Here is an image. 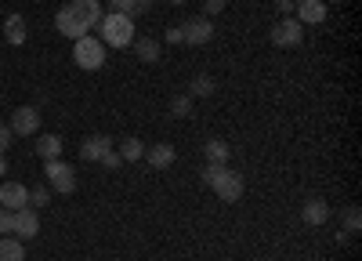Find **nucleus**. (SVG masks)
<instances>
[{
  "instance_id": "nucleus-14",
  "label": "nucleus",
  "mask_w": 362,
  "mask_h": 261,
  "mask_svg": "<svg viewBox=\"0 0 362 261\" xmlns=\"http://www.w3.org/2000/svg\"><path fill=\"white\" fill-rule=\"evenodd\" d=\"M4 40H8L11 47H22V44L29 40V25H25L22 15H8V22H4Z\"/></svg>"
},
{
  "instance_id": "nucleus-26",
  "label": "nucleus",
  "mask_w": 362,
  "mask_h": 261,
  "mask_svg": "<svg viewBox=\"0 0 362 261\" xmlns=\"http://www.w3.org/2000/svg\"><path fill=\"white\" fill-rule=\"evenodd\" d=\"M0 236H15V211L0 207Z\"/></svg>"
},
{
  "instance_id": "nucleus-15",
  "label": "nucleus",
  "mask_w": 362,
  "mask_h": 261,
  "mask_svg": "<svg viewBox=\"0 0 362 261\" xmlns=\"http://www.w3.org/2000/svg\"><path fill=\"white\" fill-rule=\"evenodd\" d=\"M145 160H148V167H156V170H167V167L174 163V145H167V141L153 145V149H145Z\"/></svg>"
},
{
  "instance_id": "nucleus-33",
  "label": "nucleus",
  "mask_w": 362,
  "mask_h": 261,
  "mask_svg": "<svg viewBox=\"0 0 362 261\" xmlns=\"http://www.w3.org/2000/svg\"><path fill=\"white\" fill-rule=\"evenodd\" d=\"M167 44H185V37H181V25H177V29H167Z\"/></svg>"
},
{
  "instance_id": "nucleus-11",
  "label": "nucleus",
  "mask_w": 362,
  "mask_h": 261,
  "mask_svg": "<svg viewBox=\"0 0 362 261\" xmlns=\"http://www.w3.org/2000/svg\"><path fill=\"white\" fill-rule=\"evenodd\" d=\"M109 153H112V138H109V134H90V138H83V145H80V156L90 160V163H102Z\"/></svg>"
},
{
  "instance_id": "nucleus-22",
  "label": "nucleus",
  "mask_w": 362,
  "mask_h": 261,
  "mask_svg": "<svg viewBox=\"0 0 362 261\" xmlns=\"http://www.w3.org/2000/svg\"><path fill=\"white\" fill-rule=\"evenodd\" d=\"M214 91H218V83H214V76H206V73H196L192 83H189V95L192 98H210Z\"/></svg>"
},
{
  "instance_id": "nucleus-27",
  "label": "nucleus",
  "mask_w": 362,
  "mask_h": 261,
  "mask_svg": "<svg viewBox=\"0 0 362 261\" xmlns=\"http://www.w3.org/2000/svg\"><path fill=\"white\" fill-rule=\"evenodd\" d=\"M344 225H348V232H358L362 228V211L358 207H348L344 211Z\"/></svg>"
},
{
  "instance_id": "nucleus-7",
  "label": "nucleus",
  "mask_w": 362,
  "mask_h": 261,
  "mask_svg": "<svg viewBox=\"0 0 362 261\" xmlns=\"http://www.w3.org/2000/svg\"><path fill=\"white\" fill-rule=\"evenodd\" d=\"M181 37H185V44H192V47L210 44L214 40V25H210V18H185L181 22Z\"/></svg>"
},
{
  "instance_id": "nucleus-13",
  "label": "nucleus",
  "mask_w": 362,
  "mask_h": 261,
  "mask_svg": "<svg viewBox=\"0 0 362 261\" xmlns=\"http://www.w3.org/2000/svg\"><path fill=\"white\" fill-rule=\"evenodd\" d=\"M69 8L80 15V22H83L87 29H95V25L102 22V15H105V11H102V0H73Z\"/></svg>"
},
{
  "instance_id": "nucleus-18",
  "label": "nucleus",
  "mask_w": 362,
  "mask_h": 261,
  "mask_svg": "<svg viewBox=\"0 0 362 261\" xmlns=\"http://www.w3.org/2000/svg\"><path fill=\"white\" fill-rule=\"evenodd\" d=\"M109 8H112L116 15L134 18V15H145L148 8H153V0H109Z\"/></svg>"
},
{
  "instance_id": "nucleus-16",
  "label": "nucleus",
  "mask_w": 362,
  "mask_h": 261,
  "mask_svg": "<svg viewBox=\"0 0 362 261\" xmlns=\"http://www.w3.org/2000/svg\"><path fill=\"white\" fill-rule=\"evenodd\" d=\"M131 44H134V51H138L141 62H148V66L160 62V40H156V37H134Z\"/></svg>"
},
{
  "instance_id": "nucleus-23",
  "label": "nucleus",
  "mask_w": 362,
  "mask_h": 261,
  "mask_svg": "<svg viewBox=\"0 0 362 261\" xmlns=\"http://www.w3.org/2000/svg\"><path fill=\"white\" fill-rule=\"evenodd\" d=\"M119 160H145V145L138 141V138H124L119 141Z\"/></svg>"
},
{
  "instance_id": "nucleus-28",
  "label": "nucleus",
  "mask_w": 362,
  "mask_h": 261,
  "mask_svg": "<svg viewBox=\"0 0 362 261\" xmlns=\"http://www.w3.org/2000/svg\"><path fill=\"white\" fill-rule=\"evenodd\" d=\"M11 141H15V134H11V127H8V124H0V156H4V153L11 149Z\"/></svg>"
},
{
  "instance_id": "nucleus-4",
  "label": "nucleus",
  "mask_w": 362,
  "mask_h": 261,
  "mask_svg": "<svg viewBox=\"0 0 362 261\" xmlns=\"http://www.w3.org/2000/svg\"><path fill=\"white\" fill-rule=\"evenodd\" d=\"M300 40H305V25H300L297 18H279L276 25H272V44L276 47H297Z\"/></svg>"
},
{
  "instance_id": "nucleus-12",
  "label": "nucleus",
  "mask_w": 362,
  "mask_h": 261,
  "mask_svg": "<svg viewBox=\"0 0 362 261\" xmlns=\"http://www.w3.org/2000/svg\"><path fill=\"white\" fill-rule=\"evenodd\" d=\"M293 15H297L300 25H308V22L319 25V22H326V4H322V0H297Z\"/></svg>"
},
{
  "instance_id": "nucleus-21",
  "label": "nucleus",
  "mask_w": 362,
  "mask_h": 261,
  "mask_svg": "<svg viewBox=\"0 0 362 261\" xmlns=\"http://www.w3.org/2000/svg\"><path fill=\"white\" fill-rule=\"evenodd\" d=\"M0 261H25V247L18 236H0Z\"/></svg>"
},
{
  "instance_id": "nucleus-9",
  "label": "nucleus",
  "mask_w": 362,
  "mask_h": 261,
  "mask_svg": "<svg viewBox=\"0 0 362 261\" xmlns=\"http://www.w3.org/2000/svg\"><path fill=\"white\" fill-rule=\"evenodd\" d=\"M15 236H18L22 243L40 236V214H37L33 207H22V211H15Z\"/></svg>"
},
{
  "instance_id": "nucleus-6",
  "label": "nucleus",
  "mask_w": 362,
  "mask_h": 261,
  "mask_svg": "<svg viewBox=\"0 0 362 261\" xmlns=\"http://www.w3.org/2000/svg\"><path fill=\"white\" fill-rule=\"evenodd\" d=\"M11 134H37L40 131V109H33V105H18L15 112H11Z\"/></svg>"
},
{
  "instance_id": "nucleus-34",
  "label": "nucleus",
  "mask_w": 362,
  "mask_h": 261,
  "mask_svg": "<svg viewBox=\"0 0 362 261\" xmlns=\"http://www.w3.org/2000/svg\"><path fill=\"white\" fill-rule=\"evenodd\" d=\"M4 170H8V160H4V156H0V174H4Z\"/></svg>"
},
{
  "instance_id": "nucleus-10",
  "label": "nucleus",
  "mask_w": 362,
  "mask_h": 261,
  "mask_svg": "<svg viewBox=\"0 0 362 261\" xmlns=\"http://www.w3.org/2000/svg\"><path fill=\"white\" fill-rule=\"evenodd\" d=\"M0 207H8V211L29 207V185H22V182H4V185H0Z\"/></svg>"
},
{
  "instance_id": "nucleus-19",
  "label": "nucleus",
  "mask_w": 362,
  "mask_h": 261,
  "mask_svg": "<svg viewBox=\"0 0 362 261\" xmlns=\"http://www.w3.org/2000/svg\"><path fill=\"white\" fill-rule=\"evenodd\" d=\"M37 156L40 160H58L62 156V138L58 134H40L37 138Z\"/></svg>"
},
{
  "instance_id": "nucleus-29",
  "label": "nucleus",
  "mask_w": 362,
  "mask_h": 261,
  "mask_svg": "<svg viewBox=\"0 0 362 261\" xmlns=\"http://www.w3.org/2000/svg\"><path fill=\"white\" fill-rule=\"evenodd\" d=\"M293 8H297V0H276V11H279L283 18H290V15H293Z\"/></svg>"
},
{
  "instance_id": "nucleus-24",
  "label": "nucleus",
  "mask_w": 362,
  "mask_h": 261,
  "mask_svg": "<svg viewBox=\"0 0 362 261\" xmlns=\"http://www.w3.org/2000/svg\"><path fill=\"white\" fill-rule=\"evenodd\" d=\"M47 203H51V189L47 185H29V207L40 211V207H47Z\"/></svg>"
},
{
  "instance_id": "nucleus-8",
  "label": "nucleus",
  "mask_w": 362,
  "mask_h": 261,
  "mask_svg": "<svg viewBox=\"0 0 362 261\" xmlns=\"http://www.w3.org/2000/svg\"><path fill=\"white\" fill-rule=\"evenodd\" d=\"M54 25H58V33H62V37H69V40H80V37H87V33H90V29L80 22V15H76L69 4H66L62 11L54 15Z\"/></svg>"
},
{
  "instance_id": "nucleus-25",
  "label": "nucleus",
  "mask_w": 362,
  "mask_h": 261,
  "mask_svg": "<svg viewBox=\"0 0 362 261\" xmlns=\"http://www.w3.org/2000/svg\"><path fill=\"white\" fill-rule=\"evenodd\" d=\"M192 102H196L192 95H174L170 98V116H177V120H181V116H189L192 112Z\"/></svg>"
},
{
  "instance_id": "nucleus-20",
  "label": "nucleus",
  "mask_w": 362,
  "mask_h": 261,
  "mask_svg": "<svg viewBox=\"0 0 362 261\" xmlns=\"http://www.w3.org/2000/svg\"><path fill=\"white\" fill-rule=\"evenodd\" d=\"M203 156H206L210 163H228L232 149H228V141H225V138H210V141L203 145Z\"/></svg>"
},
{
  "instance_id": "nucleus-35",
  "label": "nucleus",
  "mask_w": 362,
  "mask_h": 261,
  "mask_svg": "<svg viewBox=\"0 0 362 261\" xmlns=\"http://www.w3.org/2000/svg\"><path fill=\"white\" fill-rule=\"evenodd\" d=\"M170 4H189V0H170Z\"/></svg>"
},
{
  "instance_id": "nucleus-3",
  "label": "nucleus",
  "mask_w": 362,
  "mask_h": 261,
  "mask_svg": "<svg viewBox=\"0 0 362 261\" xmlns=\"http://www.w3.org/2000/svg\"><path fill=\"white\" fill-rule=\"evenodd\" d=\"M44 178L51 182L54 192H62V196L76 192V167L66 163V160H44Z\"/></svg>"
},
{
  "instance_id": "nucleus-32",
  "label": "nucleus",
  "mask_w": 362,
  "mask_h": 261,
  "mask_svg": "<svg viewBox=\"0 0 362 261\" xmlns=\"http://www.w3.org/2000/svg\"><path fill=\"white\" fill-rule=\"evenodd\" d=\"M119 163H124V160H119V153H116V149H112V153H109V156L102 160V167H109V170H116Z\"/></svg>"
},
{
  "instance_id": "nucleus-17",
  "label": "nucleus",
  "mask_w": 362,
  "mask_h": 261,
  "mask_svg": "<svg viewBox=\"0 0 362 261\" xmlns=\"http://www.w3.org/2000/svg\"><path fill=\"white\" fill-rule=\"evenodd\" d=\"M300 218H305L308 225H322L326 218H329V207H326V199H319V196H312L308 203H305V211H300Z\"/></svg>"
},
{
  "instance_id": "nucleus-5",
  "label": "nucleus",
  "mask_w": 362,
  "mask_h": 261,
  "mask_svg": "<svg viewBox=\"0 0 362 261\" xmlns=\"http://www.w3.org/2000/svg\"><path fill=\"white\" fill-rule=\"evenodd\" d=\"M210 189L218 192V199H225V203H235L239 196H243V178H239L235 170L221 167V174H218L214 182H210Z\"/></svg>"
},
{
  "instance_id": "nucleus-1",
  "label": "nucleus",
  "mask_w": 362,
  "mask_h": 261,
  "mask_svg": "<svg viewBox=\"0 0 362 261\" xmlns=\"http://www.w3.org/2000/svg\"><path fill=\"white\" fill-rule=\"evenodd\" d=\"M98 29H102V44H109V47H131V40H134V18H127V15H102V22H98Z\"/></svg>"
},
{
  "instance_id": "nucleus-30",
  "label": "nucleus",
  "mask_w": 362,
  "mask_h": 261,
  "mask_svg": "<svg viewBox=\"0 0 362 261\" xmlns=\"http://www.w3.org/2000/svg\"><path fill=\"white\" fill-rule=\"evenodd\" d=\"M221 167H225V163H206V170H203V182L210 185V182H214L218 174H221Z\"/></svg>"
},
{
  "instance_id": "nucleus-31",
  "label": "nucleus",
  "mask_w": 362,
  "mask_h": 261,
  "mask_svg": "<svg viewBox=\"0 0 362 261\" xmlns=\"http://www.w3.org/2000/svg\"><path fill=\"white\" fill-rule=\"evenodd\" d=\"M225 11V0H206L203 4V15H221Z\"/></svg>"
},
{
  "instance_id": "nucleus-2",
  "label": "nucleus",
  "mask_w": 362,
  "mask_h": 261,
  "mask_svg": "<svg viewBox=\"0 0 362 261\" xmlns=\"http://www.w3.org/2000/svg\"><path fill=\"white\" fill-rule=\"evenodd\" d=\"M73 62H76L80 69H87V73L102 69V66H105V44L95 40L90 33L80 37V40H73Z\"/></svg>"
}]
</instances>
